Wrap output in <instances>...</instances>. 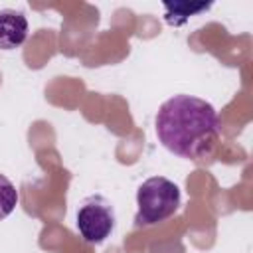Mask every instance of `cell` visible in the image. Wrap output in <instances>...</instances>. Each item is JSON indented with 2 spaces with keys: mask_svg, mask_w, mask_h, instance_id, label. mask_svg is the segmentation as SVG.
I'll return each mask as SVG.
<instances>
[{
  "mask_svg": "<svg viewBox=\"0 0 253 253\" xmlns=\"http://www.w3.org/2000/svg\"><path fill=\"white\" fill-rule=\"evenodd\" d=\"M182 196L180 188L164 178V176H154L148 178L146 182L140 184L136 192V215H134V225H156L170 215H174L180 208Z\"/></svg>",
  "mask_w": 253,
  "mask_h": 253,
  "instance_id": "7a4b0ae2",
  "label": "cell"
},
{
  "mask_svg": "<svg viewBox=\"0 0 253 253\" xmlns=\"http://www.w3.org/2000/svg\"><path fill=\"white\" fill-rule=\"evenodd\" d=\"M156 134L172 154L198 160L219 136V117L213 105L192 95H174L156 113Z\"/></svg>",
  "mask_w": 253,
  "mask_h": 253,
  "instance_id": "6da1fadb",
  "label": "cell"
},
{
  "mask_svg": "<svg viewBox=\"0 0 253 253\" xmlns=\"http://www.w3.org/2000/svg\"><path fill=\"white\" fill-rule=\"evenodd\" d=\"M77 229L87 243H103L115 229V210L103 196L87 198L77 211Z\"/></svg>",
  "mask_w": 253,
  "mask_h": 253,
  "instance_id": "3957f363",
  "label": "cell"
},
{
  "mask_svg": "<svg viewBox=\"0 0 253 253\" xmlns=\"http://www.w3.org/2000/svg\"><path fill=\"white\" fill-rule=\"evenodd\" d=\"M28 38V20L20 10H0V49H16Z\"/></svg>",
  "mask_w": 253,
  "mask_h": 253,
  "instance_id": "277c9868",
  "label": "cell"
},
{
  "mask_svg": "<svg viewBox=\"0 0 253 253\" xmlns=\"http://www.w3.org/2000/svg\"><path fill=\"white\" fill-rule=\"evenodd\" d=\"M211 4H204V2H200V4H194V2H166L164 4V8H166V22L170 24V26H182L190 16H196V14H200V12H206L208 8H210Z\"/></svg>",
  "mask_w": 253,
  "mask_h": 253,
  "instance_id": "5b68a950",
  "label": "cell"
},
{
  "mask_svg": "<svg viewBox=\"0 0 253 253\" xmlns=\"http://www.w3.org/2000/svg\"><path fill=\"white\" fill-rule=\"evenodd\" d=\"M16 204H18V192L14 184L4 174H0V219L8 217L14 211Z\"/></svg>",
  "mask_w": 253,
  "mask_h": 253,
  "instance_id": "8992f818",
  "label": "cell"
}]
</instances>
